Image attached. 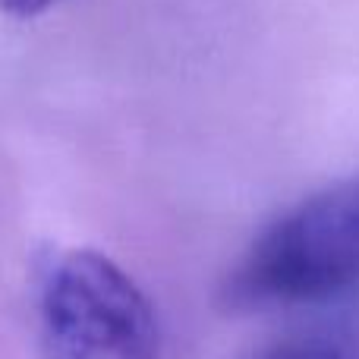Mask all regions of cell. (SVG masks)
Listing matches in <instances>:
<instances>
[{
  "mask_svg": "<svg viewBox=\"0 0 359 359\" xmlns=\"http://www.w3.org/2000/svg\"><path fill=\"white\" fill-rule=\"evenodd\" d=\"M54 4H60V0H0V13L13 19H32L48 13Z\"/></svg>",
  "mask_w": 359,
  "mask_h": 359,
  "instance_id": "277c9868",
  "label": "cell"
},
{
  "mask_svg": "<svg viewBox=\"0 0 359 359\" xmlns=\"http://www.w3.org/2000/svg\"><path fill=\"white\" fill-rule=\"evenodd\" d=\"M252 359H359V318H303Z\"/></svg>",
  "mask_w": 359,
  "mask_h": 359,
  "instance_id": "3957f363",
  "label": "cell"
},
{
  "mask_svg": "<svg viewBox=\"0 0 359 359\" xmlns=\"http://www.w3.org/2000/svg\"><path fill=\"white\" fill-rule=\"evenodd\" d=\"M44 359H158L161 325L149 293L111 255L50 249L35 278Z\"/></svg>",
  "mask_w": 359,
  "mask_h": 359,
  "instance_id": "7a4b0ae2",
  "label": "cell"
},
{
  "mask_svg": "<svg viewBox=\"0 0 359 359\" xmlns=\"http://www.w3.org/2000/svg\"><path fill=\"white\" fill-rule=\"evenodd\" d=\"M230 312L359 318V177L312 192L274 217L221 287Z\"/></svg>",
  "mask_w": 359,
  "mask_h": 359,
  "instance_id": "6da1fadb",
  "label": "cell"
}]
</instances>
